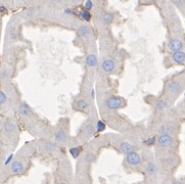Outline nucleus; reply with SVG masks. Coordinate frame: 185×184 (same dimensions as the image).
<instances>
[{"label": "nucleus", "mask_w": 185, "mask_h": 184, "mask_svg": "<svg viewBox=\"0 0 185 184\" xmlns=\"http://www.w3.org/2000/svg\"><path fill=\"white\" fill-rule=\"evenodd\" d=\"M185 86V81L172 79L166 83V93L172 98H176L182 92V89Z\"/></svg>", "instance_id": "f257e3e1"}, {"label": "nucleus", "mask_w": 185, "mask_h": 184, "mask_svg": "<svg viewBox=\"0 0 185 184\" xmlns=\"http://www.w3.org/2000/svg\"><path fill=\"white\" fill-rule=\"evenodd\" d=\"M176 139L173 135H169V134H160L157 137L155 140V144L160 148L163 150H169L172 148L175 145Z\"/></svg>", "instance_id": "f03ea898"}, {"label": "nucleus", "mask_w": 185, "mask_h": 184, "mask_svg": "<svg viewBox=\"0 0 185 184\" xmlns=\"http://www.w3.org/2000/svg\"><path fill=\"white\" fill-rule=\"evenodd\" d=\"M105 106L111 110H118L126 106V101L124 98L120 97V96L111 95L105 100Z\"/></svg>", "instance_id": "7ed1b4c3"}, {"label": "nucleus", "mask_w": 185, "mask_h": 184, "mask_svg": "<svg viewBox=\"0 0 185 184\" xmlns=\"http://www.w3.org/2000/svg\"><path fill=\"white\" fill-rule=\"evenodd\" d=\"M54 141L60 145L67 143V130L63 126H58L54 131Z\"/></svg>", "instance_id": "20e7f679"}, {"label": "nucleus", "mask_w": 185, "mask_h": 184, "mask_svg": "<svg viewBox=\"0 0 185 184\" xmlns=\"http://www.w3.org/2000/svg\"><path fill=\"white\" fill-rule=\"evenodd\" d=\"M73 107H74L75 110L81 113H86L88 114L90 110V103L89 100H87V98L85 97H79L74 100V103H73Z\"/></svg>", "instance_id": "39448f33"}, {"label": "nucleus", "mask_w": 185, "mask_h": 184, "mask_svg": "<svg viewBox=\"0 0 185 184\" xmlns=\"http://www.w3.org/2000/svg\"><path fill=\"white\" fill-rule=\"evenodd\" d=\"M95 124L96 123H94V121H92V120H88L85 122L81 128V135L84 138H90L91 136L94 135V133L96 132Z\"/></svg>", "instance_id": "423d86ee"}, {"label": "nucleus", "mask_w": 185, "mask_h": 184, "mask_svg": "<svg viewBox=\"0 0 185 184\" xmlns=\"http://www.w3.org/2000/svg\"><path fill=\"white\" fill-rule=\"evenodd\" d=\"M141 156L137 153V151H133L131 153L126 154V163L128 166H130L132 168L139 167L141 165Z\"/></svg>", "instance_id": "0eeeda50"}, {"label": "nucleus", "mask_w": 185, "mask_h": 184, "mask_svg": "<svg viewBox=\"0 0 185 184\" xmlns=\"http://www.w3.org/2000/svg\"><path fill=\"white\" fill-rule=\"evenodd\" d=\"M176 125L172 122H166L160 125V127L158 128V134H169V135H173L176 133Z\"/></svg>", "instance_id": "6e6552de"}, {"label": "nucleus", "mask_w": 185, "mask_h": 184, "mask_svg": "<svg viewBox=\"0 0 185 184\" xmlns=\"http://www.w3.org/2000/svg\"><path fill=\"white\" fill-rule=\"evenodd\" d=\"M170 106L171 103L167 98H158L154 102V109L157 112H166L170 109Z\"/></svg>", "instance_id": "1a4fd4ad"}, {"label": "nucleus", "mask_w": 185, "mask_h": 184, "mask_svg": "<svg viewBox=\"0 0 185 184\" xmlns=\"http://www.w3.org/2000/svg\"><path fill=\"white\" fill-rule=\"evenodd\" d=\"M100 68L102 70V72L105 73V74H113L114 73L117 69V65L114 63V60H113L111 58H105V60L101 63Z\"/></svg>", "instance_id": "9d476101"}, {"label": "nucleus", "mask_w": 185, "mask_h": 184, "mask_svg": "<svg viewBox=\"0 0 185 184\" xmlns=\"http://www.w3.org/2000/svg\"><path fill=\"white\" fill-rule=\"evenodd\" d=\"M144 171L149 177L157 176L158 173V165L154 162V161H148V162L146 163L145 166H144Z\"/></svg>", "instance_id": "9b49d317"}, {"label": "nucleus", "mask_w": 185, "mask_h": 184, "mask_svg": "<svg viewBox=\"0 0 185 184\" xmlns=\"http://www.w3.org/2000/svg\"><path fill=\"white\" fill-rule=\"evenodd\" d=\"M19 114L20 117H23V118L28 119L33 116V110H32L31 107L28 106V103H26L25 101H23L19 106Z\"/></svg>", "instance_id": "f8f14e48"}, {"label": "nucleus", "mask_w": 185, "mask_h": 184, "mask_svg": "<svg viewBox=\"0 0 185 184\" xmlns=\"http://www.w3.org/2000/svg\"><path fill=\"white\" fill-rule=\"evenodd\" d=\"M25 171V166L20 161L14 160L13 161V163L10 164V172L14 175H20L22 173H24Z\"/></svg>", "instance_id": "ddd939ff"}, {"label": "nucleus", "mask_w": 185, "mask_h": 184, "mask_svg": "<svg viewBox=\"0 0 185 184\" xmlns=\"http://www.w3.org/2000/svg\"><path fill=\"white\" fill-rule=\"evenodd\" d=\"M119 148H120V150L125 154H128V153H133V151H136L135 145L132 144L131 142L126 141V140H123V141L119 143Z\"/></svg>", "instance_id": "4468645a"}, {"label": "nucleus", "mask_w": 185, "mask_h": 184, "mask_svg": "<svg viewBox=\"0 0 185 184\" xmlns=\"http://www.w3.org/2000/svg\"><path fill=\"white\" fill-rule=\"evenodd\" d=\"M2 129L6 134L10 135V134H13L16 131V124L10 119L5 120L3 122V125H2Z\"/></svg>", "instance_id": "2eb2a0df"}, {"label": "nucleus", "mask_w": 185, "mask_h": 184, "mask_svg": "<svg viewBox=\"0 0 185 184\" xmlns=\"http://www.w3.org/2000/svg\"><path fill=\"white\" fill-rule=\"evenodd\" d=\"M85 65L89 69H94L98 65V57L94 53H89L85 57Z\"/></svg>", "instance_id": "dca6fc26"}, {"label": "nucleus", "mask_w": 185, "mask_h": 184, "mask_svg": "<svg viewBox=\"0 0 185 184\" xmlns=\"http://www.w3.org/2000/svg\"><path fill=\"white\" fill-rule=\"evenodd\" d=\"M171 58L173 63L176 65H184L185 63V52L184 51H174L172 52Z\"/></svg>", "instance_id": "f3484780"}, {"label": "nucleus", "mask_w": 185, "mask_h": 184, "mask_svg": "<svg viewBox=\"0 0 185 184\" xmlns=\"http://www.w3.org/2000/svg\"><path fill=\"white\" fill-rule=\"evenodd\" d=\"M183 46H184L183 42H182L181 40H179V39H176V38H173V39L170 40L169 43H168V47L172 52L182 50Z\"/></svg>", "instance_id": "a211bd4d"}, {"label": "nucleus", "mask_w": 185, "mask_h": 184, "mask_svg": "<svg viewBox=\"0 0 185 184\" xmlns=\"http://www.w3.org/2000/svg\"><path fill=\"white\" fill-rule=\"evenodd\" d=\"M78 35L79 37L83 38V39H88L91 35V30L90 28L86 25H81L78 28Z\"/></svg>", "instance_id": "6ab92c4d"}, {"label": "nucleus", "mask_w": 185, "mask_h": 184, "mask_svg": "<svg viewBox=\"0 0 185 184\" xmlns=\"http://www.w3.org/2000/svg\"><path fill=\"white\" fill-rule=\"evenodd\" d=\"M43 150L47 153H54L55 151H56L57 147H56V144H55V143L50 142V141H45L43 143Z\"/></svg>", "instance_id": "aec40b11"}, {"label": "nucleus", "mask_w": 185, "mask_h": 184, "mask_svg": "<svg viewBox=\"0 0 185 184\" xmlns=\"http://www.w3.org/2000/svg\"><path fill=\"white\" fill-rule=\"evenodd\" d=\"M69 151H70L71 156L74 157V159H78V157H80V154H81L82 148L80 146H72V147H70Z\"/></svg>", "instance_id": "412c9836"}, {"label": "nucleus", "mask_w": 185, "mask_h": 184, "mask_svg": "<svg viewBox=\"0 0 185 184\" xmlns=\"http://www.w3.org/2000/svg\"><path fill=\"white\" fill-rule=\"evenodd\" d=\"M105 128H107V124L103 122V121H97L96 122V124H95V130H96V132H98V133H101V132H103V131L105 130Z\"/></svg>", "instance_id": "4be33fe9"}, {"label": "nucleus", "mask_w": 185, "mask_h": 184, "mask_svg": "<svg viewBox=\"0 0 185 184\" xmlns=\"http://www.w3.org/2000/svg\"><path fill=\"white\" fill-rule=\"evenodd\" d=\"M80 16L82 20H85V22H90V20H91V13L86 9L80 11Z\"/></svg>", "instance_id": "5701e85b"}, {"label": "nucleus", "mask_w": 185, "mask_h": 184, "mask_svg": "<svg viewBox=\"0 0 185 184\" xmlns=\"http://www.w3.org/2000/svg\"><path fill=\"white\" fill-rule=\"evenodd\" d=\"M114 20V14L111 13H105L103 14V22L105 23L107 25H110L113 23Z\"/></svg>", "instance_id": "b1692460"}, {"label": "nucleus", "mask_w": 185, "mask_h": 184, "mask_svg": "<svg viewBox=\"0 0 185 184\" xmlns=\"http://www.w3.org/2000/svg\"><path fill=\"white\" fill-rule=\"evenodd\" d=\"M10 77V71L8 69H2L0 71V78L1 80H6Z\"/></svg>", "instance_id": "393cba45"}, {"label": "nucleus", "mask_w": 185, "mask_h": 184, "mask_svg": "<svg viewBox=\"0 0 185 184\" xmlns=\"http://www.w3.org/2000/svg\"><path fill=\"white\" fill-rule=\"evenodd\" d=\"M7 100H8L7 95L5 94L2 90H0V106H4V104H6Z\"/></svg>", "instance_id": "a878e982"}, {"label": "nucleus", "mask_w": 185, "mask_h": 184, "mask_svg": "<svg viewBox=\"0 0 185 184\" xmlns=\"http://www.w3.org/2000/svg\"><path fill=\"white\" fill-rule=\"evenodd\" d=\"M155 140H157V137H151V138L146 139L144 141V143L146 145H148V146H151V145L155 144Z\"/></svg>", "instance_id": "bb28decb"}, {"label": "nucleus", "mask_w": 185, "mask_h": 184, "mask_svg": "<svg viewBox=\"0 0 185 184\" xmlns=\"http://www.w3.org/2000/svg\"><path fill=\"white\" fill-rule=\"evenodd\" d=\"M13 154H9V156L7 157V159L5 160V162H4V165H5V166H8V165H10V164L13 163Z\"/></svg>", "instance_id": "cd10ccee"}, {"label": "nucleus", "mask_w": 185, "mask_h": 184, "mask_svg": "<svg viewBox=\"0 0 185 184\" xmlns=\"http://www.w3.org/2000/svg\"><path fill=\"white\" fill-rule=\"evenodd\" d=\"M94 154L93 153H87V156H86V157H85V160L87 161L88 163H92L93 161H94Z\"/></svg>", "instance_id": "c85d7f7f"}, {"label": "nucleus", "mask_w": 185, "mask_h": 184, "mask_svg": "<svg viewBox=\"0 0 185 184\" xmlns=\"http://www.w3.org/2000/svg\"><path fill=\"white\" fill-rule=\"evenodd\" d=\"M93 6V3L91 0H87L86 2H85V8H86V10H90L91 8Z\"/></svg>", "instance_id": "c756f323"}, {"label": "nucleus", "mask_w": 185, "mask_h": 184, "mask_svg": "<svg viewBox=\"0 0 185 184\" xmlns=\"http://www.w3.org/2000/svg\"><path fill=\"white\" fill-rule=\"evenodd\" d=\"M90 97H91V99H94V97H95V91H94V89H91V90H90Z\"/></svg>", "instance_id": "7c9ffc66"}, {"label": "nucleus", "mask_w": 185, "mask_h": 184, "mask_svg": "<svg viewBox=\"0 0 185 184\" xmlns=\"http://www.w3.org/2000/svg\"><path fill=\"white\" fill-rule=\"evenodd\" d=\"M171 184H185V182L184 181H181V180H175V181H173Z\"/></svg>", "instance_id": "2f4dec72"}, {"label": "nucleus", "mask_w": 185, "mask_h": 184, "mask_svg": "<svg viewBox=\"0 0 185 184\" xmlns=\"http://www.w3.org/2000/svg\"><path fill=\"white\" fill-rule=\"evenodd\" d=\"M172 1L174 2L175 4H178L179 5V4H181L182 2H183V0H172Z\"/></svg>", "instance_id": "473e14b6"}, {"label": "nucleus", "mask_w": 185, "mask_h": 184, "mask_svg": "<svg viewBox=\"0 0 185 184\" xmlns=\"http://www.w3.org/2000/svg\"><path fill=\"white\" fill-rule=\"evenodd\" d=\"M66 13H73V10L71 9V8H67V9H66Z\"/></svg>", "instance_id": "72a5a7b5"}, {"label": "nucleus", "mask_w": 185, "mask_h": 184, "mask_svg": "<svg viewBox=\"0 0 185 184\" xmlns=\"http://www.w3.org/2000/svg\"><path fill=\"white\" fill-rule=\"evenodd\" d=\"M0 11H3V13H6V9L4 7H0Z\"/></svg>", "instance_id": "f704fd0d"}, {"label": "nucleus", "mask_w": 185, "mask_h": 184, "mask_svg": "<svg viewBox=\"0 0 185 184\" xmlns=\"http://www.w3.org/2000/svg\"><path fill=\"white\" fill-rule=\"evenodd\" d=\"M57 184H67V183H64V182H58Z\"/></svg>", "instance_id": "c9c22d12"}, {"label": "nucleus", "mask_w": 185, "mask_h": 184, "mask_svg": "<svg viewBox=\"0 0 185 184\" xmlns=\"http://www.w3.org/2000/svg\"><path fill=\"white\" fill-rule=\"evenodd\" d=\"M53 1H60V0H53Z\"/></svg>", "instance_id": "e433bc0d"}, {"label": "nucleus", "mask_w": 185, "mask_h": 184, "mask_svg": "<svg viewBox=\"0 0 185 184\" xmlns=\"http://www.w3.org/2000/svg\"><path fill=\"white\" fill-rule=\"evenodd\" d=\"M184 96H185V93H184Z\"/></svg>", "instance_id": "4c0bfd02"}]
</instances>
